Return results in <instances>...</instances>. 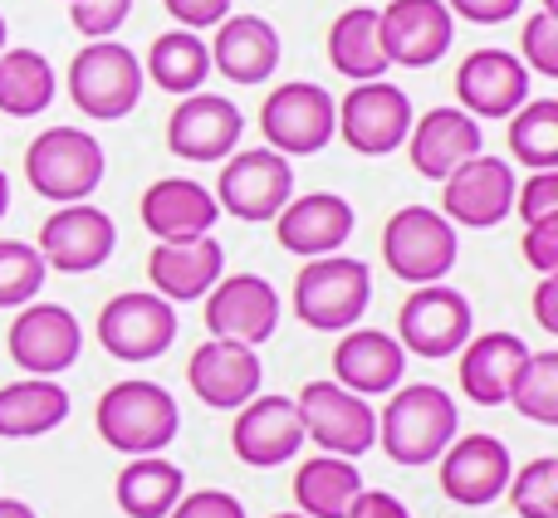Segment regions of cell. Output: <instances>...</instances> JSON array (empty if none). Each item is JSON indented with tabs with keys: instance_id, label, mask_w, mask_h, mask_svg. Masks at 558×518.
<instances>
[{
	"instance_id": "cell-1",
	"label": "cell",
	"mask_w": 558,
	"mask_h": 518,
	"mask_svg": "<svg viewBox=\"0 0 558 518\" xmlns=\"http://www.w3.org/2000/svg\"><path fill=\"white\" fill-rule=\"evenodd\" d=\"M456 431H461V411L432 382L392 386V402L377 416V445L387 451V460L407 465V470L436 465L446 445L456 441Z\"/></svg>"
},
{
	"instance_id": "cell-2",
	"label": "cell",
	"mask_w": 558,
	"mask_h": 518,
	"mask_svg": "<svg viewBox=\"0 0 558 518\" xmlns=\"http://www.w3.org/2000/svg\"><path fill=\"white\" fill-rule=\"evenodd\" d=\"M94 425L104 435V445H113L123 455H162L177 441L182 411H177V396L167 386L137 377V382H113L98 396Z\"/></svg>"
},
{
	"instance_id": "cell-3",
	"label": "cell",
	"mask_w": 558,
	"mask_h": 518,
	"mask_svg": "<svg viewBox=\"0 0 558 518\" xmlns=\"http://www.w3.org/2000/svg\"><path fill=\"white\" fill-rule=\"evenodd\" d=\"M373 304V269L353 255H318L294 274V313L318 333H348Z\"/></svg>"
},
{
	"instance_id": "cell-4",
	"label": "cell",
	"mask_w": 558,
	"mask_h": 518,
	"mask_svg": "<svg viewBox=\"0 0 558 518\" xmlns=\"http://www.w3.org/2000/svg\"><path fill=\"white\" fill-rule=\"evenodd\" d=\"M104 147L98 137H88L84 127H49L29 143L25 152V182L35 186L45 201L74 206L88 201L104 182Z\"/></svg>"
},
{
	"instance_id": "cell-5",
	"label": "cell",
	"mask_w": 558,
	"mask_h": 518,
	"mask_svg": "<svg viewBox=\"0 0 558 518\" xmlns=\"http://www.w3.org/2000/svg\"><path fill=\"white\" fill-rule=\"evenodd\" d=\"M69 98L78 113L98 118V123L128 118L143 98V64L118 39H88L69 64Z\"/></svg>"
},
{
	"instance_id": "cell-6",
	"label": "cell",
	"mask_w": 558,
	"mask_h": 518,
	"mask_svg": "<svg viewBox=\"0 0 558 518\" xmlns=\"http://www.w3.org/2000/svg\"><path fill=\"white\" fill-rule=\"evenodd\" d=\"M456 255H461V240H456V225L441 211L402 206V211L387 215L383 259L402 284H441L456 269Z\"/></svg>"
},
{
	"instance_id": "cell-7",
	"label": "cell",
	"mask_w": 558,
	"mask_h": 518,
	"mask_svg": "<svg viewBox=\"0 0 558 518\" xmlns=\"http://www.w3.org/2000/svg\"><path fill=\"white\" fill-rule=\"evenodd\" d=\"M260 133L279 157H314L333 143L338 133V103L328 88L308 84V78H289L279 84L260 108Z\"/></svg>"
},
{
	"instance_id": "cell-8",
	"label": "cell",
	"mask_w": 558,
	"mask_h": 518,
	"mask_svg": "<svg viewBox=\"0 0 558 518\" xmlns=\"http://www.w3.org/2000/svg\"><path fill=\"white\" fill-rule=\"evenodd\" d=\"M299 421H304V441L318 445V455H343L357 460L377 445V411L367 396H353L338 382H308L294 396Z\"/></svg>"
},
{
	"instance_id": "cell-9",
	"label": "cell",
	"mask_w": 558,
	"mask_h": 518,
	"mask_svg": "<svg viewBox=\"0 0 558 518\" xmlns=\"http://www.w3.org/2000/svg\"><path fill=\"white\" fill-rule=\"evenodd\" d=\"M211 196L235 221H251V225L275 221L284 211V201L294 196V166H289V157L270 152V147H245V152L226 157Z\"/></svg>"
},
{
	"instance_id": "cell-10",
	"label": "cell",
	"mask_w": 558,
	"mask_h": 518,
	"mask_svg": "<svg viewBox=\"0 0 558 518\" xmlns=\"http://www.w3.org/2000/svg\"><path fill=\"white\" fill-rule=\"evenodd\" d=\"M471 304L465 294L446 284H416L407 294V304L397 308V343L402 353L426 357V362H441V357H456L465 343H471Z\"/></svg>"
},
{
	"instance_id": "cell-11",
	"label": "cell",
	"mask_w": 558,
	"mask_h": 518,
	"mask_svg": "<svg viewBox=\"0 0 558 518\" xmlns=\"http://www.w3.org/2000/svg\"><path fill=\"white\" fill-rule=\"evenodd\" d=\"M94 333L118 362H153L177 337V308L153 288H133V294L108 298Z\"/></svg>"
},
{
	"instance_id": "cell-12",
	"label": "cell",
	"mask_w": 558,
	"mask_h": 518,
	"mask_svg": "<svg viewBox=\"0 0 558 518\" xmlns=\"http://www.w3.org/2000/svg\"><path fill=\"white\" fill-rule=\"evenodd\" d=\"M412 133V98L387 78H367L353 84L348 98L338 103V137L353 147L357 157H387L407 143Z\"/></svg>"
},
{
	"instance_id": "cell-13",
	"label": "cell",
	"mask_w": 558,
	"mask_h": 518,
	"mask_svg": "<svg viewBox=\"0 0 558 518\" xmlns=\"http://www.w3.org/2000/svg\"><path fill=\"white\" fill-rule=\"evenodd\" d=\"M514 166L505 157L475 152L441 182V215L465 231H490L514 211Z\"/></svg>"
},
{
	"instance_id": "cell-14",
	"label": "cell",
	"mask_w": 558,
	"mask_h": 518,
	"mask_svg": "<svg viewBox=\"0 0 558 518\" xmlns=\"http://www.w3.org/2000/svg\"><path fill=\"white\" fill-rule=\"evenodd\" d=\"M10 362L25 367L29 377H59L78 362L84 328L64 304H25L5 333Z\"/></svg>"
},
{
	"instance_id": "cell-15",
	"label": "cell",
	"mask_w": 558,
	"mask_h": 518,
	"mask_svg": "<svg viewBox=\"0 0 558 518\" xmlns=\"http://www.w3.org/2000/svg\"><path fill=\"white\" fill-rule=\"evenodd\" d=\"M39 259L45 269H59V274H88V269H104L118 250V231L113 215L98 211V206H59L45 225H39Z\"/></svg>"
},
{
	"instance_id": "cell-16",
	"label": "cell",
	"mask_w": 558,
	"mask_h": 518,
	"mask_svg": "<svg viewBox=\"0 0 558 518\" xmlns=\"http://www.w3.org/2000/svg\"><path fill=\"white\" fill-rule=\"evenodd\" d=\"M510 474L514 460L495 435H456L441 451V494L461 509H485V504L505 499Z\"/></svg>"
},
{
	"instance_id": "cell-17",
	"label": "cell",
	"mask_w": 558,
	"mask_h": 518,
	"mask_svg": "<svg viewBox=\"0 0 558 518\" xmlns=\"http://www.w3.org/2000/svg\"><path fill=\"white\" fill-rule=\"evenodd\" d=\"M245 118L221 94H186L167 118V147L182 162H226L241 147Z\"/></svg>"
},
{
	"instance_id": "cell-18",
	"label": "cell",
	"mask_w": 558,
	"mask_h": 518,
	"mask_svg": "<svg viewBox=\"0 0 558 518\" xmlns=\"http://www.w3.org/2000/svg\"><path fill=\"white\" fill-rule=\"evenodd\" d=\"M377 29H383L387 64L432 69L436 59L451 49L456 15L441 0H387V5L377 10Z\"/></svg>"
},
{
	"instance_id": "cell-19",
	"label": "cell",
	"mask_w": 558,
	"mask_h": 518,
	"mask_svg": "<svg viewBox=\"0 0 558 518\" xmlns=\"http://www.w3.org/2000/svg\"><path fill=\"white\" fill-rule=\"evenodd\" d=\"M206 328H211V337H226V343L260 347L265 337H275V328H279L275 284L260 279V274L216 279L211 294H206Z\"/></svg>"
},
{
	"instance_id": "cell-20",
	"label": "cell",
	"mask_w": 558,
	"mask_h": 518,
	"mask_svg": "<svg viewBox=\"0 0 558 518\" xmlns=\"http://www.w3.org/2000/svg\"><path fill=\"white\" fill-rule=\"evenodd\" d=\"M235 460L251 470H275V465L294 460L304 445V421L289 396H251L231 425Z\"/></svg>"
},
{
	"instance_id": "cell-21",
	"label": "cell",
	"mask_w": 558,
	"mask_h": 518,
	"mask_svg": "<svg viewBox=\"0 0 558 518\" xmlns=\"http://www.w3.org/2000/svg\"><path fill=\"white\" fill-rule=\"evenodd\" d=\"M530 69L510 49H475L465 64L456 69V98L461 108L481 123V118H510L520 103H530Z\"/></svg>"
},
{
	"instance_id": "cell-22",
	"label": "cell",
	"mask_w": 558,
	"mask_h": 518,
	"mask_svg": "<svg viewBox=\"0 0 558 518\" xmlns=\"http://www.w3.org/2000/svg\"><path fill=\"white\" fill-rule=\"evenodd\" d=\"M186 382H192V392L202 396L206 406H216V411H241L251 396H260L265 367H260V357H255V347L211 337V343H202L192 353Z\"/></svg>"
},
{
	"instance_id": "cell-23",
	"label": "cell",
	"mask_w": 558,
	"mask_h": 518,
	"mask_svg": "<svg viewBox=\"0 0 558 518\" xmlns=\"http://www.w3.org/2000/svg\"><path fill=\"white\" fill-rule=\"evenodd\" d=\"M275 235L289 255H338L353 235V206L333 192H308V196H289L284 211L275 215Z\"/></svg>"
},
{
	"instance_id": "cell-24",
	"label": "cell",
	"mask_w": 558,
	"mask_h": 518,
	"mask_svg": "<svg viewBox=\"0 0 558 518\" xmlns=\"http://www.w3.org/2000/svg\"><path fill=\"white\" fill-rule=\"evenodd\" d=\"M481 147V123L465 108H432V113L412 118L407 133V157L426 182H446L461 162H471Z\"/></svg>"
},
{
	"instance_id": "cell-25",
	"label": "cell",
	"mask_w": 558,
	"mask_h": 518,
	"mask_svg": "<svg viewBox=\"0 0 558 518\" xmlns=\"http://www.w3.org/2000/svg\"><path fill=\"white\" fill-rule=\"evenodd\" d=\"M407 353L392 333L383 328H348L333 347V382L348 386L353 396H387L402 386Z\"/></svg>"
},
{
	"instance_id": "cell-26",
	"label": "cell",
	"mask_w": 558,
	"mask_h": 518,
	"mask_svg": "<svg viewBox=\"0 0 558 518\" xmlns=\"http://www.w3.org/2000/svg\"><path fill=\"white\" fill-rule=\"evenodd\" d=\"M226 269V250L211 235L196 240H157V250L147 255V279L153 294H162L167 304H196L211 294V284Z\"/></svg>"
},
{
	"instance_id": "cell-27",
	"label": "cell",
	"mask_w": 558,
	"mask_h": 518,
	"mask_svg": "<svg viewBox=\"0 0 558 518\" xmlns=\"http://www.w3.org/2000/svg\"><path fill=\"white\" fill-rule=\"evenodd\" d=\"M216 215V196L206 192L192 176H162L143 192V225L157 240H196V235H211Z\"/></svg>"
},
{
	"instance_id": "cell-28",
	"label": "cell",
	"mask_w": 558,
	"mask_h": 518,
	"mask_svg": "<svg viewBox=\"0 0 558 518\" xmlns=\"http://www.w3.org/2000/svg\"><path fill=\"white\" fill-rule=\"evenodd\" d=\"M211 69L231 84H265L279 69V35L260 15H226L211 39Z\"/></svg>"
},
{
	"instance_id": "cell-29",
	"label": "cell",
	"mask_w": 558,
	"mask_h": 518,
	"mask_svg": "<svg viewBox=\"0 0 558 518\" xmlns=\"http://www.w3.org/2000/svg\"><path fill=\"white\" fill-rule=\"evenodd\" d=\"M530 343L520 333H481L461 347V392L475 406H505L514 377H520Z\"/></svg>"
},
{
	"instance_id": "cell-30",
	"label": "cell",
	"mask_w": 558,
	"mask_h": 518,
	"mask_svg": "<svg viewBox=\"0 0 558 518\" xmlns=\"http://www.w3.org/2000/svg\"><path fill=\"white\" fill-rule=\"evenodd\" d=\"M64 421H69V392L54 377H25V382L0 386V435L5 441L49 435Z\"/></svg>"
},
{
	"instance_id": "cell-31",
	"label": "cell",
	"mask_w": 558,
	"mask_h": 518,
	"mask_svg": "<svg viewBox=\"0 0 558 518\" xmlns=\"http://www.w3.org/2000/svg\"><path fill=\"white\" fill-rule=\"evenodd\" d=\"M328 64L333 74L367 84V78H383L387 69V49H383V29H377V10L373 5H353L328 25Z\"/></svg>"
},
{
	"instance_id": "cell-32",
	"label": "cell",
	"mask_w": 558,
	"mask_h": 518,
	"mask_svg": "<svg viewBox=\"0 0 558 518\" xmlns=\"http://www.w3.org/2000/svg\"><path fill=\"white\" fill-rule=\"evenodd\" d=\"M186 494V474L162 455H133L113 484V499L128 518H167Z\"/></svg>"
},
{
	"instance_id": "cell-33",
	"label": "cell",
	"mask_w": 558,
	"mask_h": 518,
	"mask_svg": "<svg viewBox=\"0 0 558 518\" xmlns=\"http://www.w3.org/2000/svg\"><path fill=\"white\" fill-rule=\"evenodd\" d=\"M357 490H363V474L343 455H314L294 474V504L304 518H348Z\"/></svg>"
},
{
	"instance_id": "cell-34",
	"label": "cell",
	"mask_w": 558,
	"mask_h": 518,
	"mask_svg": "<svg viewBox=\"0 0 558 518\" xmlns=\"http://www.w3.org/2000/svg\"><path fill=\"white\" fill-rule=\"evenodd\" d=\"M147 74H153L157 88H167L177 98L202 94L206 74H211V49L196 29H167L147 49Z\"/></svg>"
},
{
	"instance_id": "cell-35",
	"label": "cell",
	"mask_w": 558,
	"mask_h": 518,
	"mask_svg": "<svg viewBox=\"0 0 558 518\" xmlns=\"http://www.w3.org/2000/svg\"><path fill=\"white\" fill-rule=\"evenodd\" d=\"M54 103V69L39 49H0V113L39 118Z\"/></svg>"
},
{
	"instance_id": "cell-36",
	"label": "cell",
	"mask_w": 558,
	"mask_h": 518,
	"mask_svg": "<svg viewBox=\"0 0 558 518\" xmlns=\"http://www.w3.org/2000/svg\"><path fill=\"white\" fill-rule=\"evenodd\" d=\"M510 152L534 172L558 166V103L554 98H530L510 113Z\"/></svg>"
},
{
	"instance_id": "cell-37",
	"label": "cell",
	"mask_w": 558,
	"mask_h": 518,
	"mask_svg": "<svg viewBox=\"0 0 558 518\" xmlns=\"http://www.w3.org/2000/svg\"><path fill=\"white\" fill-rule=\"evenodd\" d=\"M505 402L539 425H558V353H530Z\"/></svg>"
},
{
	"instance_id": "cell-38",
	"label": "cell",
	"mask_w": 558,
	"mask_h": 518,
	"mask_svg": "<svg viewBox=\"0 0 558 518\" xmlns=\"http://www.w3.org/2000/svg\"><path fill=\"white\" fill-rule=\"evenodd\" d=\"M45 259L25 240H0V308H25L45 288Z\"/></svg>"
},
{
	"instance_id": "cell-39",
	"label": "cell",
	"mask_w": 558,
	"mask_h": 518,
	"mask_svg": "<svg viewBox=\"0 0 558 518\" xmlns=\"http://www.w3.org/2000/svg\"><path fill=\"white\" fill-rule=\"evenodd\" d=\"M510 504L520 518H558V460H530L520 474H510Z\"/></svg>"
},
{
	"instance_id": "cell-40",
	"label": "cell",
	"mask_w": 558,
	"mask_h": 518,
	"mask_svg": "<svg viewBox=\"0 0 558 518\" xmlns=\"http://www.w3.org/2000/svg\"><path fill=\"white\" fill-rule=\"evenodd\" d=\"M520 59H524V69H530V74L558 78V15H549V10H534V15L524 20Z\"/></svg>"
},
{
	"instance_id": "cell-41",
	"label": "cell",
	"mask_w": 558,
	"mask_h": 518,
	"mask_svg": "<svg viewBox=\"0 0 558 518\" xmlns=\"http://www.w3.org/2000/svg\"><path fill=\"white\" fill-rule=\"evenodd\" d=\"M128 15H133V0H74L69 5V20L84 39H113Z\"/></svg>"
},
{
	"instance_id": "cell-42",
	"label": "cell",
	"mask_w": 558,
	"mask_h": 518,
	"mask_svg": "<svg viewBox=\"0 0 558 518\" xmlns=\"http://www.w3.org/2000/svg\"><path fill=\"white\" fill-rule=\"evenodd\" d=\"M514 206H520L524 225H539L558 215V172H534L524 186H514Z\"/></svg>"
},
{
	"instance_id": "cell-43",
	"label": "cell",
	"mask_w": 558,
	"mask_h": 518,
	"mask_svg": "<svg viewBox=\"0 0 558 518\" xmlns=\"http://www.w3.org/2000/svg\"><path fill=\"white\" fill-rule=\"evenodd\" d=\"M520 255L530 269H539V274H558V215L539 225H524V240H520Z\"/></svg>"
},
{
	"instance_id": "cell-44",
	"label": "cell",
	"mask_w": 558,
	"mask_h": 518,
	"mask_svg": "<svg viewBox=\"0 0 558 518\" xmlns=\"http://www.w3.org/2000/svg\"><path fill=\"white\" fill-rule=\"evenodd\" d=\"M167 518H245V504L226 490H196V494H182Z\"/></svg>"
},
{
	"instance_id": "cell-45",
	"label": "cell",
	"mask_w": 558,
	"mask_h": 518,
	"mask_svg": "<svg viewBox=\"0 0 558 518\" xmlns=\"http://www.w3.org/2000/svg\"><path fill=\"white\" fill-rule=\"evenodd\" d=\"M177 29H216L231 15V0H162Z\"/></svg>"
},
{
	"instance_id": "cell-46",
	"label": "cell",
	"mask_w": 558,
	"mask_h": 518,
	"mask_svg": "<svg viewBox=\"0 0 558 518\" xmlns=\"http://www.w3.org/2000/svg\"><path fill=\"white\" fill-rule=\"evenodd\" d=\"M441 5L461 20H475V25H505L520 15L524 0H441Z\"/></svg>"
},
{
	"instance_id": "cell-47",
	"label": "cell",
	"mask_w": 558,
	"mask_h": 518,
	"mask_svg": "<svg viewBox=\"0 0 558 518\" xmlns=\"http://www.w3.org/2000/svg\"><path fill=\"white\" fill-rule=\"evenodd\" d=\"M348 518H412V509L387 490H357V499L348 504Z\"/></svg>"
},
{
	"instance_id": "cell-48",
	"label": "cell",
	"mask_w": 558,
	"mask_h": 518,
	"mask_svg": "<svg viewBox=\"0 0 558 518\" xmlns=\"http://www.w3.org/2000/svg\"><path fill=\"white\" fill-rule=\"evenodd\" d=\"M534 318L544 333H558V274H544L534 288Z\"/></svg>"
},
{
	"instance_id": "cell-49",
	"label": "cell",
	"mask_w": 558,
	"mask_h": 518,
	"mask_svg": "<svg viewBox=\"0 0 558 518\" xmlns=\"http://www.w3.org/2000/svg\"><path fill=\"white\" fill-rule=\"evenodd\" d=\"M0 518H35V509L20 499H0Z\"/></svg>"
},
{
	"instance_id": "cell-50",
	"label": "cell",
	"mask_w": 558,
	"mask_h": 518,
	"mask_svg": "<svg viewBox=\"0 0 558 518\" xmlns=\"http://www.w3.org/2000/svg\"><path fill=\"white\" fill-rule=\"evenodd\" d=\"M5 211H10V176L0 172V221H5Z\"/></svg>"
},
{
	"instance_id": "cell-51",
	"label": "cell",
	"mask_w": 558,
	"mask_h": 518,
	"mask_svg": "<svg viewBox=\"0 0 558 518\" xmlns=\"http://www.w3.org/2000/svg\"><path fill=\"white\" fill-rule=\"evenodd\" d=\"M5 39H10V29H5V15H0V49H5Z\"/></svg>"
},
{
	"instance_id": "cell-52",
	"label": "cell",
	"mask_w": 558,
	"mask_h": 518,
	"mask_svg": "<svg viewBox=\"0 0 558 518\" xmlns=\"http://www.w3.org/2000/svg\"><path fill=\"white\" fill-rule=\"evenodd\" d=\"M544 10H549V15H558V0H544Z\"/></svg>"
},
{
	"instance_id": "cell-53",
	"label": "cell",
	"mask_w": 558,
	"mask_h": 518,
	"mask_svg": "<svg viewBox=\"0 0 558 518\" xmlns=\"http://www.w3.org/2000/svg\"><path fill=\"white\" fill-rule=\"evenodd\" d=\"M275 518H304V514H275Z\"/></svg>"
},
{
	"instance_id": "cell-54",
	"label": "cell",
	"mask_w": 558,
	"mask_h": 518,
	"mask_svg": "<svg viewBox=\"0 0 558 518\" xmlns=\"http://www.w3.org/2000/svg\"><path fill=\"white\" fill-rule=\"evenodd\" d=\"M69 5H74V0H69Z\"/></svg>"
}]
</instances>
